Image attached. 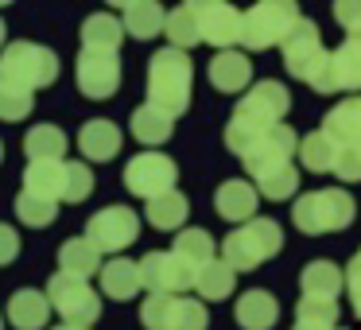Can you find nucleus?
Instances as JSON below:
<instances>
[{
    "mask_svg": "<svg viewBox=\"0 0 361 330\" xmlns=\"http://www.w3.org/2000/svg\"><path fill=\"white\" fill-rule=\"evenodd\" d=\"M94 195V171L86 159H66V183H63V202H86Z\"/></svg>",
    "mask_w": 361,
    "mask_h": 330,
    "instance_id": "36",
    "label": "nucleus"
},
{
    "mask_svg": "<svg viewBox=\"0 0 361 330\" xmlns=\"http://www.w3.org/2000/svg\"><path fill=\"white\" fill-rule=\"evenodd\" d=\"M78 148H82V159L90 164H105L121 152V128L113 121L97 117V121H86L78 128Z\"/></svg>",
    "mask_w": 361,
    "mask_h": 330,
    "instance_id": "18",
    "label": "nucleus"
},
{
    "mask_svg": "<svg viewBox=\"0 0 361 330\" xmlns=\"http://www.w3.org/2000/svg\"><path fill=\"white\" fill-rule=\"evenodd\" d=\"M4 39H8V28H4V20H0V51H4Z\"/></svg>",
    "mask_w": 361,
    "mask_h": 330,
    "instance_id": "47",
    "label": "nucleus"
},
{
    "mask_svg": "<svg viewBox=\"0 0 361 330\" xmlns=\"http://www.w3.org/2000/svg\"><path fill=\"white\" fill-rule=\"evenodd\" d=\"M128 128H133V140H140L144 148H156V144H167V140H171L175 121L167 117V113L152 109V105L144 102L140 109H133V121H128Z\"/></svg>",
    "mask_w": 361,
    "mask_h": 330,
    "instance_id": "29",
    "label": "nucleus"
},
{
    "mask_svg": "<svg viewBox=\"0 0 361 330\" xmlns=\"http://www.w3.org/2000/svg\"><path fill=\"white\" fill-rule=\"evenodd\" d=\"M280 249H283L280 221H272V218H252L249 226H237L233 233H226L221 260H226L229 268H237V272H249V268L272 260Z\"/></svg>",
    "mask_w": 361,
    "mask_h": 330,
    "instance_id": "4",
    "label": "nucleus"
},
{
    "mask_svg": "<svg viewBox=\"0 0 361 330\" xmlns=\"http://www.w3.org/2000/svg\"><path fill=\"white\" fill-rule=\"evenodd\" d=\"M291 156H299V136L291 133V125H276L268 133H260V140L252 144V152L245 156V171L260 183L264 175L291 167Z\"/></svg>",
    "mask_w": 361,
    "mask_h": 330,
    "instance_id": "11",
    "label": "nucleus"
},
{
    "mask_svg": "<svg viewBox=\"0 0 361 330\" xmlns=\"http://www.w3.org/2000/svg\"><path fill=\"white\" fill-rule=\"evenodd\" d=\"M0 330H4V311H0Z\"/></svg>",
    "mask_w": 361,
    "mask_h": 330,
    "instance_id": "50",
    "label": "nucleus"
},
{
    "mask_svg": "<svg viewBox=\"0 0 361 330\" xmlns=\"http://www.w3.org/2000/svg\"><path fill=\"white\" fill-rule=\"evenodd\" d=\"M74 78L78 90L94 102H105L121 90V59L117 55H102V51H82L74 63Z\"/></svg>",
    "mask_w": 361,
    "mask_h": 330,
    "instance_id": "14",
    "label": "nucleus"
},
{
    "mask_svg": "<svg viewBox=\"0 0 361 330\" xmlns=\"http://www.w3.org/2000/svg\"><path fill=\"white\" fill-rule=\"evenodd\" d=\"M299 283H303V295L311 299H338L345 288V272L334 260H311L299 276Z\"/></svg>",
    "mask_w": 361,
    "mask_h": 330,
    "instance_id": "27",
    "label": "nucleus"
},
{
    "mask_svg": "<svg viewBox=\"0 0 361 330\" xmlns=\"http://www.w3.org/2000/svg\"><path fill=\"white\" fill-rule=\"evenodd\" d=\"M206 326H210V314H206V303H202V299L175 295L171 330H206Z\"/></svg>",
    "mask_w": 361,
    "mask_h": 330,
    "instance_id": "38",
    "label": "nucleus"
},
{
    "mask_svg": "<svg viewBox=\"0 0 361 330\" xmlns=\"http://www.w3.org/2000/svg\"><path fill=\"white\" fill-rule=\"evenodd\" d=\"M260 198H268V202H288V198H295L299 190V171L295 167H280V171L264 175V179L257 183Z\"/></svg>",
    "mask_w": 361,
    "mask_h": 330,
    "instance_id": "37",
    "label": "nucleus"
},
{
    "mask_svg": "<svg viewBox=\"0 0 361 330\" xmlns=\"http://www.w3.org/2000/svg\"><path fill=\"white\" fill-rule=\"evenodd\" d=\"M299 4L291 0H260L245 12V32H241V47L249 51H264V47H283L291 32L299 24Z\"/></svg>",
    "mask_w": 361,
    "mask_h": 330,
    "instance_id": "5",
    "label": "nucleus"
},
{
    "mask_svg": "<svg viewBox=\"0 0 361 330\" xmlns=\"http://www.w3.org/2000/svg\"><path fill=\"white\" fill-rule=\"evenodd\" d=\"M16 218L32 229H43L59 218V202L55 198H43V195H32V190H20L16 195Z\"/></svg>",
    "mask_w": 361,
    "mask_h": 330,
    "instance_id": "35",
    "label": "nucleus"
},
{
    "mask_svg": "<svg viewBox=\"0 0 361 330\" xmlns=\"http://www.w3.org/2000/svg\"><path fill=\"white\" fill-rule=\"evenodd\" d=\"M334 20L353 35L361 28V0H338V4H334Z\"/></svg>",
    "mask_w": 361,
    "mask_h": 330,
    "instance_id": "43",
    "label": "nucleus"
},
{
    "mask_svg": "<svg viewBox=\"0 0 361 330\" xmlns=\"http://www.w3.org/2000/svg\"><path fill=\"white\" fill-rule=\"evenodd\" d=\"M66 148H71V140L59 125H35L24 136L27 164H66Z\"/></svg>",
    "mask_w": 361,
    "mask_h": 330,
    "instance_id": "23",
    "label": "nucleus"
},
{
    "mask_svg": "<svg viewBox=\"0 0 361 330\" xmlns=\"http://www.w3.org/2000/svg\"><path fill=\"white\" fill-rule=\"evenodd\" d=\"M295 322H307V326H338V299L303 295L295 307Z\"/></svg>",
    "mask_w": 361,
    "mask_h": 330,
    "instance_id": "39",
    "label": "nucleus"
},
{
    "mask_svg": "<svg viewBox=\"0 0 361 330\" xmlns=\"http://www.w3.org/2000/svg\"><path fill=\"white\" fill-rule=\"evenodd\" d=\"M55 78H59V55L43 43L20 39L0 51V86H16L35 94V90L55 86Z\"/></svg>",
    "mask_w": 361,
    "mask_h": 330,
    "instance_id": "2",
    "label": "nucleus"
},
{
    "mask_svg": "<svg viewBox=\"0 0 361 330\" xmlns=\"http://www.w3.org/2000/svg\"><path fill=\"white\" fill-rule=\"evenodd\" d=\"M276 319H280V303H276L272 291L252 288L237 299V322H241L245 330H272Z\"/></svg>",
    "mask_w": 361,
    "mask_h": 330,
    "instance_id": "25",
    "label": "nucleus"
},
{
    "mask_svg": "<svg viewBox=\"0 0 361 330\" xmlns=\"http://www.w3.org/2000/svg\"><path fill=\"white\" fill-rule=\"evenodd\" d=\"M82 51H102V55H117V47L125 43V24L109 12H94L82 24Z\"/></svg>",
    "mask_w": 361,
    "mask_h": 330,
    "instance_id": "22",
    "label": "nucleus"
},
{
    "mask_svg": "<svg viewBox=\"0 0 361 330\" xmlns=\"http://www.w3.org/2000/svg\"><path fill=\"white\" fill-rule=\"evenodd\" d=\"M20 257V233L8 226V221H0V268L12 264Z\"/></svg>",
    "mask_w": 361,
    "mask_h": 330,
    "instance_id": "44",
    "label": "nucleus"
},
{
    "mask_svg": "<svg viewBox=\"0 0 361 330\" xmlns=\"http://www.w3.org/2000/svg\"><path fill=\"white\" fill-rule=\"evenodd\" d=\"M206 74H210L214 90H221V94H241V90H249L252 66L241 51H218L210 59V66H206Z\"/></svg>",
    "mask_w": 361,
    "mask_h": 330,
    "instance_id": "19",
    "label": "nucleus"
},
{
    "mask_svg": "<svg viewBox=\"0 0 361 330\" xmlns=\"http://www.w3.org/2000/svg\"><path fill=\"white\" fill-rule=\"evenodd\" d=\"M171 307L175 295H148L140 303V322L148 330H171Z\"/></svg>",
    "mask_w": 361,
    "mask_h": 330,
    "instance_id": "41",
    "label": "nucleus"
},
{
    "mask_svg": "<svg viewBox=\"0 0 361 330\" xmlns=\"http://www.w3.org/2000/svg\"><path fill=\"white\" fill-rule=\"evenodd\" d=\"M51 330H90V326H82V322H59V326H51Z\"/></svg>",
    "mask_w": 361,
    "mask_h": 330,
    "instance_id": "46",
    "label": "nucleus"
},
{
    "mask_svg": "<svg viewBox=\"0 0 361 330\" xmlns=\"http://www.w3.org/2000/svg\"><path fill=\"white\" fill-rule=\"evenodd\" d=\"M0 164H4V144H0Z\"/></svg>",
    "mask_w": 361,
    "mask_h": 330,
    "instance_id": "49",
    "label": "nucleus"
},
{
    "mask_svg": "<svg viewBox=\"0 0 361 330\" xmlns=\"http://www.w3.org/2000/svg\"><path fill=\"white\" fill-rule=\"evenodd\" d=\"M43 291H47L51 307L63 314V322L94 326V322L102 319V295L90 288V280H74V276H66V272H55Z\"/></svg>",
    "mask_w": 361,
    "mask_h": 330,
    "instance_id": "6",
    "label": "nucleus"
},
{
    "mask_svg": "<svg viewBox=\"0 0 361 330\" xmlns=\"http://www.w3.org/2000/svg\"><path fill=\"white\" fill-rule=\"evenodd\" d=\"M345 288H350V303H353V311L361 314V252L350 260V268H345Z\"/></svg>",
    "mask_w": 361,
    "mask_h": 330,
    "instance_id": "45",
    "label": "nucleus"
},
{
    "mask_svg": "<svg viewBox=\"0 0 361 330\" xmlns=\"http://www.w3.org/2000/svg\"><path fill=\"white\" fill-rule=\"evenodd\" d=\"M338 152H342V144H338L330 133H322V128L299 136V164H303L307 171H314V175H334Z\"/></svg>",
    "mask_w": 361,
    "mask_h": 330,
    "instance_id": "24",
    "label": "nucleus"
},
{
    "mask_svg": "<svg viewBox=\"0 0 361 330\" xmlns=\"http://www.w3.org/2000/svg\"><path fill=\"white\" fill-rule=\"evenodd\" d=\"M322 133H330L338 144H361V94L334 105L322 121Z\"/></svg>",
    "mask_w": 361,
    "mask_h": 330,
    "instance_id": "30",
    "label": "nucleus"
},
{
    "mask_svg": "<svg viewBox=\"0 0 361 330\" xmlns=\"http://www.w3.org/2000/svg\"><path fill=\"white\" fill-rule=\"evenodd\" d=\"M257 206H260V190L245 179H226L214 190V210L226 221H237V226H249L257 218Z\"/></svg>",
    "mask_w": 361,
    "mask_h": 330,
    "instance_id": "15",
    "label": "nucleus"
},
{
    "mask_svg": "<svg viewBox=\"0 0 361 330\" xmlns=\"http://www.w3.org/2000/svg\"><path fill=\"white\" fill-rule=\"evenodd\" d=\"M35 109V94L27 90H16V86H0V121H24L27 113Z\"/></svg>",
    "mask_w": 361,
    "mask_h": 330,
    "instance_id": "40",
    "label": "nucleus"
},
{
    "mask_svg": "<svg viewBox=\"0 0 361 330\" xmlns=\"http://www.w3.org/2000/svg\"><path fill=\"white\" fill-rule=\"evenodd\" d=\"M350 39H353V43H361V28H357V32H353V35H350Z\"/></svg>",
    "mask_w": 361,
    "mask_h": 330,
    "instance_id": "48",
    "label": "nucleus"
},
{
    "mask_svg": "<svg viewBox=\"0 0 361 330\" xmlns=\"http://www.w3.org/2000/svg\"><path fill=\"white\" fill-rule=\"evenodd\" d=\"M86 237L102 252L121 257V252L140 237V218H136L128 206H105V210H97L94 218L86 221Z\"/></svg>",
    "mask_w": 361,
    "mask_h": 330,
    "instance_id": "9",
    "label": "nucleus"
},
{
    "mask_svg": "<svg viewBox=\"0 0 361 330\" xmlns=\"http://www.w3.org/2000/svg\"><path fill=\"white\" fill-rule=\"evenodd\" d=\"M326 55L330 51L322 47V35H319V28H314L311 20H299L295 32L283 39V66H288L291 78L311 82L314 74H319V66L326 63Z\"/></svg>",
    "mask_w": 361,
    "mask_h": 330,
    "instance_id": "13",
    "label": "nucleus"
},
{
    "mask_svg": "<svg viewBox=\"0 0 361 330\" xmlns=\"http://www.w3.org/2000/svg\"><path fill=\"white\" fill-rule=\"evenodd\" d=\"M288 109H291L288 86H280V82H257V86L245 90V97L237 102L233 121H241V125L257 128V133H268V128L283 125Z\"/></svg>",
    "mask_w": 361,
    "mask_h": 330,
    "instance_id": "7",
    "label": "nucleus"
},
{
    "mask_svg": "<svg viewBox=\"0 0 361 330\" xmlns=\"http://www.w3.org/2000/svg\"><path fill=\"white\" fill-rule=\"evenodd\" d=\"M175 179H179V167L164 152H140V156H133L125 164V187L136 198H144V202L175 190Z\"/></svg>",
    "mask_w": 361,
    "mask_h": 330,
    "instance_id": "8",
    "label": "nucleus"
},
{
    "mask_svg": "<svg viewBox=\"0 0 361 330\" xmlns=\"http://www.w3.org/2000/svg\"><path fill=\"white\" fill-rule=\"evenodd\" d=\"M63 183H66V164H27L24 167V190H32V195L63 202Z\"/></svg>",
    "mask_w": 361,
    "mask_h": 330,
    "instance_id": "34",
    "label": "nucleus"
},
{
    "mask_svg": "<svg viewBox=\"0 0 361 330\" xmlns=\"http://www.w3.org/2000/svg\"><path fill=\"white\" fill-rule=\"evenodd\" d=\"M334 175L342 183H361V148L357 144H342L338 164H334Z\"/></svg>",
    "mask_w": 361,
    "mask_h": 330,
    "instance_id": "42",
    "label": "nucleus"
},
{
    "mask_svg": "<svg viewBox=\"0 0 361 330\" xmlns=\"http://www.w3.org/2000/svg\"><path fill=\"white\" fill-rule=\"evenodd\" d=\"M144 214H148V226H156V229H183V221L190 214V202L183 190H167V195L144 202Z\"/></svg>",
    "mask_w": 361,
    "mask_h": 330,
    "instance_id": "31",
    "label": "nucleus"
},
{
    "mask_svg": "<svg viewBox=\"0 0 361 330\" xmlns=\"http://www.w3.org/2000/svg\"><path fill=\"white\" fill-rule=\"evenodd\" d=\"M4 319H8V326H16V330H43V326H47V319H51L47 291H39V288L12 291L8 307H4Z\"/></svg>",
    "mask_w": 361,
    "mask_h": 330,
    "instance_id": "16",
    "label": "nucleus"
},
{
    "mask_svg": "<svg viewBox=\"0 0 361 330\" xmlns=\"http://www.w3.org/2000/svg\"><path fill=\"white\" fill-rule=\"evenodd\" d=\"M121 24L133 39H152L167 28V12L156 0H128V4H121Z\"/></svg>",
    "mask_w": 361,
    "mask_h": 330,
    "instance_id": "21",
    "label": "nucleus"
},
{
    "mask_svg": "<svg viewBox=\"0 0 361 330\" xmlns=\"http://www.w3.org/2000/svg\"><path fill=\"white\" fill-rule=\"evenodd\" d=\"M353 218H357V206H353V198L345 195L342 187L307 190V195H299L295 206H291L295 229H303V233H311V237L338 233V229H345Z\"/></svg>",
    "mask_w": 361,
    "mask_h": 330,
    "instance_id": "3",
    "label": "nucleus"
},
{
    "mask_svg": "<svg viewBox=\"0 0 361 330\" xmlns=\"http://www.w3.org/2000/svg\"><path fill=\"white\" fill-rule=\"evenodd\" d=\"M190 74H195V66L183 51L175 47L156 51L148 63V105L167 113L171 121L183 117L190 109Z\"/></svg>",
    "mask_w": 361,
    "mask_h": 330,
    "instance_id": "1",
    "label": "nucleus"
},
{
    "mask_svg": "<svg viewBox=\"0 0 361 330\" xmlns=\"http://www.w3.org/2000/svg\"><path fill=\"white\" fill-rule=\"evenodd\" d=\"M195 268L175 252H148L140 260V280L152 295H183V291L195 288Z\"/></svg>",
    "mask_w": 361,
    "mask_h": 330,
    "instance_id": "12",
    "label": "nucleus"
},
{
    "mask_svg": "<svg viewBox=\"0 0 361 330\" xmlns=\"http://www.w3.org/2000/svg\"><path fill=\"white\" fill-rule=\"evenodd\" d=\"M330 86L345 90V94L357 97L361 94V43L345 39L338 51H330Z\"/></svg>",
    "mask_w": 361,
    "mask_h": 330,
    "instance_id": "26",
    "label": "nucleus"
},
{
    "mask_svg": "<svg viewBox=\"0 0 361 330\" xmlns=\"http://www.w3.org/2000/svg\"><path fill=\"white\" fill-rule=\"evenodd\" d=\"M140 291H144L140 260H128V257L105 260V268H102V295L117 299V303H128V299L140 295Z\"/></svg>",
    "mask_w": 361,
    "mask_h": 330,
    "instance_id": "17",
    "label": "nucleus"
},
{
    "mask_svg": "<svg viewBox=\"0 0 361 330\" xmlns=\"http://www.w3.org/2000/svg\"><path fill=\"white\" fill-rule=\"evenodd\" d=\"M105 260H102V249H97L90 237H71L63 241L59 249V272L74 276V280H90V276H102Z\"/></svg>",
    "mask_w": 361,
    "mask_h": 330,
    "instance_id": "20",
    "label": "nucleus"
},
{
    "mask_svg": "<svg viewBox=\"0 0 361 330\" xmlns=\"http://www.w3.org/2000/svg\"><path fill=\"white\" fill-rule=\"evenodd\" d=\"M171 252L179 260H187L190 268H206V264H214L218 260V245H214V237L206 233V229H198V226H190V229H179L175 233V245H171Z\"/></svg>",
    "mask_w": 361,
    "mask_h": 330,
    "instance_id": "28",
    "label": "nucleus"
},
{
    "mask_svg": "<svg viewBox=\"0 0 361 330\" xmlns=\"http://www.w3.org/2000/svg\"><path fill=\"white\" fill-rule=\"evenodd\" d=\"M233 288H237V268H229L226 260H214V264L198 268V276H195V291L206 303H218V299L233 295Z\"/></svg>",
    "mask_w": 361,
    "mask_h": 330,
    "instance_id": "32",
    "label": "nucleus"
},
{
    "mask_svg": "<svg viewBox=\"0 0 361 330\" xmlns=\"http://www.w3.org/2000/svg\"><path fill=\"white\" fill-rule=\"evenodd\" d=\"M195 20L198 32H202V43L221 51L241 47V32H245V12H237L226 0H195Z\"/></svg>",
    "mask_w": 361,
    "mask_h": 330,
    "instance_id": "10",
    "label": "nucleus"
},
{
    "mask_svg": "<svg viewBox=\"0 0 361 330\" xmlns=\"http://www.w3.org/2000/svg\"><path fill=\"white\" fill-rule=\"evenodd\" d=\"M164 35L175 51H183V55H187L190 47H198V43H202V32H198V20H195V4H179V8L167 12Z\"/></svg>",
    "mask_w": 361,
    "mask_h": 330,
    "instance_id": "33",
    "label": "nucleus"
}]
</instances>
